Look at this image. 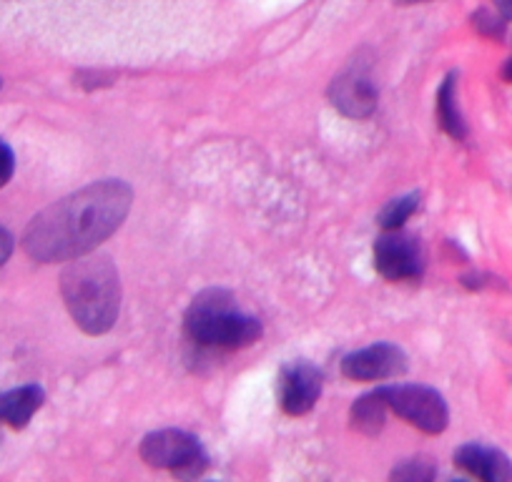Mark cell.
Returning <instances> with one entry per match:
<instances>
[{
	"label": "cell",
	"mask_w": 512,
	"mask_h": 482,
	"mask_svg": "<svg viewBox=\"0 0 512 482\" xmlns=\"http://www.w3.org/2000/svg\"><path fill=\"white\" fill-rule=\"evenodd\" d=\"M134 191L123 181H98L43 209L23 236L36 262H71L116 234L131 211Z\"/></svg>",
	"instance_id": "obj_1"
},
{
	"label": "cell",
	"mask_w": 512,
	"mask_h": 482,
	"mask_svg": "<svg viewBox=\"0 0 512 482\" xmlns=\"http://www.w3.org/2000/svg\"><path fill=\"white\" fill-rule=\"evenodd\" d=\"M61 294L73 322L86 334H106L121 309L118 269L106 254H83L71 259L61 274Z\"/></svg>",
	"instance_id": "obj_2"
},
{
	"label": "cell",
	"mask_w": 512,
	"mask_h": 482,
	"mask_svg": "<svg viewBox=\"0 0 512 482\" xmlns=\"http://www.w3.org/2000/svg\"><path fill=\"white\" fill-rule=\"evenodd\" d=\"M191 342L211 349H241L262 339V322L241 312L224 289H206L191 302L184 319Z\"/></svg>",
	"instance_id": "obj_3"
},
{
	"label": "cell",
	"mask_w": 512,
	"mask_h": 482,
	"mask_svg": "<svg viewBox=\"0 0 512 482\" xmlns=\"http://www.w3.org/2000/svg\"><path fill=\"white\" fill-rule=\"evenodd\" d=\"M141 460L156 470H169L171 475L191 477L204 475L209 467V455L194 435L181 430H159L151 432L141 442Z\"/></svg>",
	"instance_id": "obj_4"
},
{
	"label": "cell",
	"mask_w": 512,
	"mask_h": 482,
	"mask_svg": "<svg viewBox=\"0 0 512 482\" xmlns=\"http://www.w3.org/2000/svg\"><path fill=\"white\" fill-rule=\"evenodd\" d=\"M387 405L392 412L410 422L412 427L422 430L425 435H440L447 430L450 422V410L442 395L432 387L422 385H397L384 387Z\"/></svg>",
	"instance_id": "obj_5"
},
{
	"label": "cell",
	"mask_w": 512,
	"mask_h": 482,
	"mask_svg": "<svg viewBox=\"0 0 512 482\" xmlns=\"http://www.w3.org/2000/svg\"><path fill=\"white\" fill-rule=\"evenodd\" d=\"M374 269L387 282H407L417 279L425 269L420 241L402 229L384 231L374 244Z\"/></svg>",
	"instance_id": "obj_6"
},
{
	"label": "cell",
	"mask_w": 512,
	"mask_h": 482,
	"mask_svg": "<svg viewBox=\"0 0 512 482\" xmlns=\"http://www.w3.org/2000/svg\"><path fill=\"white\" fill-rule=\"evenodd\" d=\"M407 372V354L400 347L387 342L372 344L367 349L347 354L342 359V375L354 382L392 380Z\"/></svg>",
	"instance_id": "obj_7"
},
{
	"label": "cell",
	"mask_w": 512,
	"mask_h": 482,
	"mask_svg": "<svg viewBox=\"0 0 512 482\" xmlns=\"http://www.w3.org/2000/svg\"><path fill=\"white\" fill-rule=\"evenodd\" d=\"M322 395V372L309 362H294L284 367L279 377V402L292 417H302L317 405Z\"/></svg>",
	"instance_id": "obj_8"
},
{
	"label": "cell",
	"mask_w": 512,
	"mask_h": 482,
	"mask_svg": "<svg viewBox=\"0 0 512 482\" xmlns=\"http://www.w3.org/2000/svg\"><path fill=\"white\" fill-rule=\"evenodd\" d=\"M329 101L349 118H367L377 108V86L362 68H349L329 86Z\"/></svg>",
	"instance_id": "obj_9"
},
{
	"label": "cell",
	"mask_w": 512,
	"mask_h": 482,
	"mask_svg": "<svg viewBox=\"0 0 512 482\" xmlns=\"http://www.w3.org/2000/svg\"><path fill=\"white\" fill-rule=\"evenodd\" d=\"M455 465L465 470L467 475L477 477L485 482H510L512 465L507 455H502L495 447L482 445H462L455 452Z\"/></svg>",
	"instance_id": "obj_10"
},
{
	"label": "cell",
	"mask_w": 512,
	"mask_h": 482,
	"mask_svg": "<svg viewBox=\"0 0 512 482\" xmlns=\"http://www.w3.org/2000/svg\"><path fill=\"white\" fill-rule=\"evenodd\" d=\"M46 402V392L38 385L16 387V390L0 392V425H8L13 430H23L33 420L38 410Z\"/></svg>",
	"instance_id": "obj_11"
},
{
	"label": "cell",
	"mask_w": 512,
	"mask_h": 482,
	"mask_svg": "<svg viewBox=\"0 0 512 482\" xmlns=\"http://www.w3.org/2000/svg\"><path fill=\"white\" fill-rule=\"evenodd\" d=\"M387 410H390L387 395H384V387H379V390L369 392V395L359 397V400L354 402L352 412H349V420H352L354 430H359L362 435L374 437L382 432L384 422H387Z\"/></svg>",
	"instance_id": "obj_12"
},
{
	"label": "cell",
	"mask_w": 512,
	"mask_h": 482,
	"mask_svg": "<svg viewBox=\"0 0 512 482\" xmlns=\"http://www.w3.org/2000/svg\"><path fill=\"white\" fill-rule=\"evenodd\" d=\"M437 121H440L442 131L452 139L462 141L467 136L465 118H462L460 106H457V76H450L442 81L440 91H437Z\"/></svg>",
	"instance_id": "obj_13"
},
{
	"label": "cell",
	"mask_w": 512,
	"mask_h": 482,
	"mask_svg": "<svg viewBox=\"0 0 512 482\" xmlns=\"http://www.w3.org/2000/svg\"><path fill=\"white\" fill-rule=\"evenodd\" d=\"M417 209H420V194L400 196V199H392L390 204L379 211L377 221H379V226H382L384 231L402 229V226H405V221L410 219V216L415 214Z\"/></svg>",
	"instance_id": "obj_14"
},
{
	"label": "cell",
	"mask_w": 512,
	"mask_h": 482,
	"mask_svg": "<svg viewBox=\"0 0 512 482\" xmlns=\"http://www.w3.org/2000/svg\"><path fill=\"white\" fill-rule=\"evenodd\" d=\"M392 477H395V480L425 482V480H432V477H435V467L427 465V462H422V460H410V462H402L400 467H395Z\"/></svg>",
	"instance_id": "obj_15"
},
{
	"label": "cell",
	"mask_w": 512,
	"mask_h": 482,
	"mask_svg": "<svg viewBox=\"0 0 512 482\" xmlns=\"http://www.w3.org/2000/svg\"><path fill=\"white\" fill-rule=\"evenodd\" d=\"M13 171H16V156H13L11 146L0 139V189L13 179Z\"/></svg>",
	"instance_id": "obj_16"
},
{
	"label": "cell",
	"mask_w": 512,
	"mask_h": 482,
	"mask_svg": "<svg viewBox=\"0 0 512 482\" xmlns=\"http://www.w3.org/2000/svg\"><path fill=\"white\" fill-rule=\"evenodd\" d=\"M472 21H475L477 31L485 33V36H495V38L502 36V21L497 16H492V13L477 11Z\"/></svg>",
	"instance_id": "obj_17"
},
{
	"label": "cell",
	"mask_w": 512,
	"mask_h": 482,
	"mask_svg": "<svg viewBox=\"0 0 512 482\" xmlns=\"http://www.w3.org/2000/svg\"><path fill=\"white\" fill-rule=\"evenodd\" d=\"M11 254H13V236L0 226V267L11 259Z\"/></svg>",
	"instance_id": "obj_18"
},
{
	"label": "cell",
	"mask_w": 512,
	"mask_h": 482,
	"mask_svg": "<svg viewBox=\"0 0 512 482\" xmlns=\"http://www.w3.org/2000/svg\"><path fill=\"white\" fill-rule=\"evenodd\" d=\"M495 6L500 8L502 18H507V21H512V0H495Z\"/></svg>",
	"instance_id": "obj_19"
},
{
	"label": "cell",
	"mask_w": 512,
	"mask_h": 482,
	"mask_svg": "<svg viewBox=\"0 0 512 482\" xmlns=\"http://www.w3.org/2000/svg\"><path fill=\"white\" fill-rule=\"evenodd\" d=\"M400 6H415V3H427V0H395Z\"/></svg>",
	"instance_id": "obj_20"
},
{
	"label": "cell",
	"mask_w": 512,
	"mask_h": 482,
	"mask_svg": "<svg viewBox=\"0 0 512 482\" xmlns=\"http://www.w3.org/2000/svg\"><path fill=\"white\" fill-rule=\"evenodd\" d=\"M507 78H512V63H510V66H507Z\"/></svg>",
	"instance_id": "obj_21"
},
{
	"label": "cell",
	"mask_w": 512,
	"mask_h": 482,
	"mask_svg": "<svg viewBox=\"0 0 512 482\" xmlns=\"http://www.w3.org/2000/svg\"><path fill=\"white\" fill-rule=\"evenodd\" d=\"M0 86H3V81H0Z\"/></svg>",
	"instance_id": "obj_22"
}]
</instances>
